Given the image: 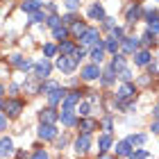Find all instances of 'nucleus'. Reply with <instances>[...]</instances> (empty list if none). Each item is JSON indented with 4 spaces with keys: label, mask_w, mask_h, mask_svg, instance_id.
<instances>
[{
    "label": "nucleus",
    "mask_w": 159,
    "mask_h": 159,
    "mask_svg": "<svg viewBox=\"0 0 159 159\" xmlns=\"http://www.w3.org/2000/svg\"><path fill=\"white\" fill-rule=\"evenodd\" d=\"M129 157H132V159H146V157H148V152H146V150H136V152H132Z\"/></svg>",
    "instance_id": "473e14b6"
},
{
    "label": "nucleus",
    "mask_w": 159,
    "mask_h": 159,
    "mask_svg": "<svg viewBox=\"0 0 159 159\" xmlns=\"http://www.w3.org/2000/svg\"><path fill=\"white\" fill-rule=\"evenodd\" d=\"M102 82H105V84H111V82H114V70H107V73L102 75Z\"/></svg>",
    "instance_id": "2f4dec72"
},
{
    "label": "nucleus",
    "mask_w": 159,
    "mask_h": 159,
    "mask_svg": "<svg viewBox=\"0 0 159 159\" xmlns=\"http://www.w3.org/2000/svg\"><path fill=\"white\" fill-rule=\"evenodd\" d=\"M39 136H41V139H46V141L55 139V136H57V129H55V125H48V123H41Z\"/></svg>",
    "instance_id": "39448f33"
},
{
    "label": "nucleus",
    "mask_w": 159,
    "mask_h": 159,
    "mask_svg": "<svg viewBox=\"0 0 159 159\" xmlns=\"http://www.w3.org/2000/svg\"><path fill=\"white\" fill-rule=\"evenodd\" d=\"M23 9L25 11H39L41 9V2H39V0H27V2H23Z\"/></svg>",
    "instance_id": "4be33fe9"
},
{
    "label": "nucleus",
    "mask_w": 159,
    "mask_h": 159,
    "mask_svg": "<svg viewBox=\"0 0 159 159\" xmlns=\"http://www.w3.org/2000/svg\"><path fill=\"white\" fill-rule=\"evenodd\" d=\"M89 111H91V107H89V102H84V105H80V109H77V114H80V116H89Z\"/></svg>",
    "instance_id": "cd10ccee"
},
{
    "label": "nucleus",
    "mask_w": 159,
    "mask_h": 159,
    "mask_svg": "<svg viewBox=\"0 0 159 159\" xmlns=\"http://www.w3.org/2000/svg\"><path fill=\"white\" fill-rule=\"evenodd\" d=\"M136 48H139V39L129 37V39L123 41V50H125V52H136Z\"/></svg>",
    "instance_id": "dca6fc26"
},
{
    "label": "nucleus",
    "mask_w": 159,
    "mask_h": 159,
    "mask_svg": "<svg viewBox=\"0 0 159 159\" xmlns=\"http://www.w3.org/2000/svg\"><path fill=\"white\" fill-rule=\"evenodd\" d=\"M59 50H61V57H70V55H75V52H77V48H75L70 41H61Z\"/></svg>",
    "instance_id": "2eb2a0df"
},
{
    "label": "nucleus",
    "mask_w": 159,
    "mask_h": 159,
    "mask_svg": "<svg viewBox=\"0 0 159 159\" xmlns=\"http://www.w3.org/2000/svg\"><path fill=\"white\" fill-rule=\"evenodd\" d=\"M86 30H89V27H86L84 23H80V20H77V23H73V34H75V37H80V39H82Z\"/></svg>",
    "instance_id": "b1692460"
},
{
    "label": "nucleus",
    "mask_w": 159,
    "mask_h": 159,
    "mask_svg": "<svg viewBox=\"0 0 159 159\" xmlns=\"http://www.w3.org/2000/svg\"><path fill=\"white\" fill-rule=\"evenodd\" d=\"M39 118H41V123H48V125H55V120H57V111L52 109V107H48V109H41Z\"/></svg>",
    "instance_id": "423d86ee"
},
{
    "label": "nucleus",
    "mask_w": 159,
    "mask_h": 159,
    "mask_svg": "<svg viewBox=\"0 0 159 159\" xmlns=\"http://www.w3.org/2000/svg\"><path fill=\"white\" fill-rule=\"evenodd\" d=\"M2 91H5V89H2V84H0V96H2Z\"/></svg>",
    "instance_id": "37998d69"
},
{
    "label": "nucleus",
    "mask_w": 159,
    "mask_h": 159,
    "mask_svg": "<svg viewBox=\"0 0 159 159\" xmlns=\"http://www.w3.org/2000/svg\"><path fill=\"white\" fill-rule=\"evenodd\" d=\"M139 16H141V7H132V9L127 11V20H129V23H136Z\"/></svg>",
    "instance_id": "393cba45"
},
{
    "label": "nucleus",
    "mask_w": 159,
    "mask_h": 159,
    "mask_svg": "<svg viewBox=\"0 0 159 159\" xmlns=\"http://www.w3.org/2000/svg\"><path fill=\"white\" fill-rule=\"evenodd\" d=\"M127 141H129V143H136V146H139V143L146 141V136H143V134H136V136H129Z\"/></svg>",
    "instance_id": "7c9ffc66"
},
{
    "label": "nucleus",
    "mask_w": 159,
    "mask_h": 159,
    "mask_svg": "<svg viewBox=\"0 0 159 159\" xmlns=\"http://www.w3.org/2000/svg\"><path fill=\"white\" fill-rule=\"evenodd\" d=\"M100 159H109V157H100Z\"/></svg>",
    "instance_id": "c03bdc74"
},
{
    "label": "nucleus",
    "mask_w": 159,
    "mask_h": 159,
    "mask_svg": "<svg viewBox=\"0 0 159 159\" xmlns=\"http://www.w3.org/2000/svg\"><path fill=\"white\" fill-rule=\"evenodd\" d=\"M64 98H66V91L59 89V86H57L55 91L48 93V102H50V105H57V102H59V100H64Z\"/></svg>",
    "instance_id": "1a4fd4ad"
},
{
    "label": "nucleus",
    "mask_w": 159,
    "mask_h": 159,
    "mask_svg": "<svg viewBox=\"0 0 159 159\" xmlns=\"http://www.w3.org/2000/svg\"><path fill=\"white\" fill-rule=\"evenodd\" d=\"M66 23H77V20H75V16H73V14H68V16H66Z\"/></svg>",
    "instance_id": "ea45409f"
},
{
    "label": "nucleus",
    "mask_w": 159,
    "mask_h": 159,
    "mask_svg": "<svg viewBox=\"0 0 159 159\" xmlns=\"http://www.w3.org/2000/svg\"><path fill=\"white\" fill-rule=\"evenodd\" d=\"M11 150H14V146H11V139H2V141H0V157L11 155Z\"/></svg>",
    "instance_id": "6ab92c4d"
},
{
    "label": "nucleus",
    "mask_w": 159,
    "mask_h": 159,
    "mask_svg": "<svg viewBox=\"0 0 159 159\" xmlns=\"http://www.w3.org/2000/svg\"><path fill=\"white\" fill-rule=\"evenodd\" d=\"M55 89H57V84L55 82H48V84L41 86V93H50V91H55Z\"/></svg>",
    "instance_id": "c756f323"
},
{
    "label": "nucleus",
    "mask_w": 159,
    "mask_h": 159,
    "mask_svg": "<svg viewBox=\"0 0 159 159\" xmlns=\"http://www.w3.org/2000/svg\"><path fill=\"white\" fill-rule=\"evenodd\" d=\"M105 48L107 50H109V52H116V50H118V39H107V43H105Z\"/></svg>",
    "instance_id": "bb28decb"
},
{
    "label": "nucleus",
    "mask_w": 159,
    "mask_h": 159,
    "mask_svg": "<svg viewBox=\"0 0 159 159\" xmlns=\"http://www.w3.org/2000/svg\"><path fill=\"white\" fill-rule=\"evenodd\" d=\"M80 102V93H66V98H64V111H73V105Z\"/></svg>",
    "instance_id": "6e6552de"
},
{
    "label": "nucleus",
    "mask_w": 159,
    "mask_h": 159,
    "mask_svg": "<svg viewBox=\"0 0 159 159\" xmlns=\"http://www.w3.org/2000/svg\"><path fill=\"white\" fill-rule=\"evenodd\" d=\"M134 93H136V91H134V86L129 84V82L123 84L120 89H118V96H116V98H118V107H127V100H132Z\"/></svg>",
    "instance_id": "f257e3e1"
},
{
    "label": "nucleus",
    "mask_w": 159,
    "mask_h": 159,
    "mask_svg": "<svg viewBox=\"0 0 159 159\" xmlns=\"http://www.w3.org/2000/svg\"><path fill=\"white\" fill-rule=\"evenodd\" d=\"M111 70L120 73V77H123V80H129V77H132V73L127 70V66H125V59H123V57H114V61H111Z\"/></svg>",
    "instance_id": "f03ea898"
},
{
    "label": "nucleus",
    "mask_w": 159,
    "mask_h": 159,
    "mask_svg": "<svg viewBox=\"0 0 159 159\" xmlns=\"http://www.w3.org/2000/svg\"><path fill=\"white\" fill-rule=\"evenodd\" d=\"M98 39H100L98 30H86V32H84V37H82V43H84V46H91V43H100Z\"/></svg>",
    "instance_id": "9d476101"
},
{
    "label": "nucleus",
    "mask_w": 159,
    "mask_h": 159,
    "mask_svg": "<svg viewBox=\"0 0 159 159\" xmlns=\"http://www.w3.org/2000/svg\"><path fill=\"white\" fill-rule=\"evenodd\" d=\"M0 107H2V102H0Z\"/></svg>",
    "instance_id": "a18cd8bd"
},
{
    "label": "nucleus",
    "mask_w": 159,
    "mask_h": 159,
    "mask_svg": "<svg viewBox=\"0 0 159 159\" xmlns=\"http://www.w3.org/2000/svg\"><path fill=\"white\" fill-rule=\"evenodd\" d=\"M89 146H91V136H89V134L77 136V141H75V152H77V155H86V152H89Z\"/></svg>",
    "instance_id": "20e7f679"
},
{
    "label": "nucleus",
    "mask_w": 159,
    "mask_h": 159,
    "mask_svg": "<svg viewBox=\"0 0 159 159\" xmlns=\"http://www.w3.org/2000/svg\"><path fill=\"white\" fill-rule=\"evenodd\" d=\"M89 16L91 18H105V9L100 5H93L91 9H89Z\"/></svg>",
    "instance_id": "5701e85b"
},
{
    "label": "nucleus",
    "mask_w": 159,
    "mask_h": 159,
    "mask_svg": "<svg viewBox=\"0 0 159 159\" xmlns=\"http://www.w3.org/2000/svg\"><path fill=\"white\" fill-rule=\"evenodd\" d=\"M102 55H105V46H102V43H98V46L91 50V59L96 64H100V61H102Z\"/></svg>",
    "instance_id": "f3484780"
},
{
    "label": "nucleus",
    "mask_w": 159,
    "mask_h": 159,
    "mask_svg": "<svg viewBox=\"0 0 159 159\" xmlns=\"http://www.w3.org/2000/svg\"><path fill=\"white\" fill-rule=\"evenodd\" d=\"M134 61L139 64V66H146V64L150 61V52H148V50H141V52H136Z\"/></svg>",
    "instance_id": "412c9836"
},
{
    "label": "nucleus",
    "mask_w": 159,
    "mask_h": 159,
    "mask_svg": "<svg viewBox=\"0 0 159 159\" xmlns=\"http://www.w3.org/2000/svg\"><path fill=\"white\" fill-rule=\"evenodd\" d=\"M61 123H64V125H75L73 111H61Z\"/></svg>",
    "instance_id": "a878e982"
},
{
    "label": "nucleus",
    "mask_w": 159,
    "mask_h": 159,
    "mask_svg": "<svg viewBox=\"0 0 159 159\" xmlns=\"http://www.w3.org/2000/svg\"><path fill=\"white\" fill-rule=\"evenodd\" d=\"M66 7H68L70 11H73V9H77V7H80V0H68V2H66Z\"/></svg>",
    "instance_id": "f704fd0d"
},
{
    "label": "nucleus",
    "mask_w": 159,
    "mask_h": 159,
    "mask_svg": "<svg viewBox=\"0 0 159 159\" xmlns=\"http://www.w3.org/2000/svg\"><path fill=\"white\" fill-rule=\"evenodd\" d=\"M82 77H84V80H96V77H100L98 64H91V66H86V68L82 70Z\"/></svg>",
    "instance_id": "f8f14e48"
},
{
    "label": "nucleus",
    "mask_w": 159,
    "mask_h": 159,
    "mask_svg": "<svg viewBox=\"0 0 159 159\" xmlns=\"http://www.w3.org/2000/svg\"><path fill=\"white\" fill-rule=\"evenodd\" d=\"M98 127V120H93V118H82L80 120V129H82V134H89L91 129H96Z\"/></svg>",
    "instance_id": "9b49d317"
},
{
    "label": "nucleus",
    "mask_w": 159,
    "mask_h": 159,
    "mask_svg": "<svg viewBox=\"0 0 159 159\" xmlns=\"http://www.w3.org/2000/svg\"><path fill=\"white\" fill-rule=\"evenodd\" d=\"M20 109H23V102H20V100H9V102L5 105V111L9 114V116H18Z\"/></svg>",
    "instance_id": "0eeeda50"
},
{
    "label": "nucleus",
    "mask_w": 159,
    "mask_h": 159,
    "mask_svg": "<svg viewBox=\"0 0 159 159\" xmlns=\"http://www.w3.org/2000/svg\"><path fill=\"white\" fill-rule=\"evenodd\" d=\"M48 23H50V25H52L55 30H57V27H59V18H57V16H50V18H48Z\"/></svg>",
    "instance_id": "e433bc0d"
},
{
    "label": "nucleus",
    "mask_w": 159,
    "mask_h": 159,
    "mask_svg": "<svg viewBox=\"0 0 159 159\" xmlns=\"http://www.w3.org/2000/svg\"><path fill=\"white\" fill-rule=\"evenodd\" d=\"M32 159H48V155L43 152V150H37V152L32 155Z\"/></svg>",
    "instance_id": "c9c22d12"
},
{
    "label": "nucleus",
    "mask_w": 159,
    "mask_h": 159,
    "mask_svg": "<svg viewBox=\"0 0 159 159\" xmlns=\"http://www.w3.org/2000/svg\"><path fill=\"white\" fill-rule=\"evenodd\" d=\"M98 146H100L98 150L105 155L107 150H109V146H111V136H109V134H102V136H100V141H98Z\"/></svg>",
    "instance_id": "aec40b11"
},
{
    "label": "nucleus",
    "mask_w": 159,
    "mask_h": 159,
    "mask_svg": "<svg viewBox=\"0 0 159 159\" xmlns=\"http://www.w3.org/2000/svg\"><path fill=\"white\" fill-rule=\"evenodd\" d=\"M66 34H68V32L64 30V27H57V30H55V37H57V39H66Z\"/></svg>",
    "instance_id": "72a5a7b5"
},
{
    "label": "nucleus",
    "mask_w": 159,
    "mask_h": 159,
    "mask_svg": "<svg viewBox=\"0 0 159 159\" xmlns=\"http://www.w3.org/2000/svg\"><path fill=\"white\" fill-rule=\"evenodd\" d=\"M37 75H39V77H48V75H50V61L43 59V61L37 64Z\"/></svg>",
    "instance_id": "a211bd4d"
},
{
    "label": "nucleus",
    "mask_w": 159,
    "mask_h": 159,
    "mask_svg": "<svg viewBox=\"0 0 159 159\" xmlns=\"http://www.w3.org/2000/svg\"><path fill=\"white\" fill-rule=\"evenodd\" d=\"M155 116H157V118H159V105H157V107H155Z\"/></svg>",
    "instance_id": "79ce46f5"
},
{
    "label": "nucleus",
    "mask_w": 159,
    "mask_h": 159,
    "mask_svg": "<svg viewBox=\"0 0 159 159\" xmlns=\"http://www.w3.org/2000/svg\"><path fill=\"white\" fill-rule=\"evenodd\" d=\"M5 127H7V118L0 116V129H5Z\"/></svg>",
    "instance_id": "58836bf2"
},
{
    "label": "nucleus",
    "mask_w": 159,
    "mask_h": 159,
    "mask_svg": "<svg viewBox=\"0 0 159 159\" xmlns=\"http://www.w3.org/2000/svg\"><path fill=\"white\" fill-rule=\"evenodd\" d=\"M152 132H159V123H155V125H152Z\"/></svg>",
    "instance_id": "a19ab883"
},
{
    "label": "nucleus",
    "mask_w": 159,
    "mask_h": 159,
    "mask_svg": "<svg viewBox=\"0 0 159 159\" xmlns=\"http://www.w3.org/2000/svg\"><path fill=\"white\" fill-rule=\"evenodd\" d=\"M143 41H146V43H152V34H150V32H146V37H143Z\"/></svg>",
    "instance_id": "4c0bfd02"
},
{
    "label": "nucleus",
    "mask_w": 159,
    "mask_h": 159,
    "mask_svg": "<svg viewBox=\"0 0 159 159\" xmlns=\"http://www.w3.org/2000/svg\"><path fill=\"white\" fill-rule=\"evenodd\" d=\"M116 152L120 157H129V155H132V143H129V141H120L116 146Z\"/></svg>",
    "instance_id": "4468645a"
},
{
    "label": "nucleus",
    "mask_w": 159,
    "mask_h": 159,
    "mask_svg": "<svg viewBox=\"0 0 159 159\" xmlns=\"http://www.w3.org/2000/svg\"><path fill=\"white\" fill-rule=\"evenodd\" d=\"M75 64H77L75 55L73 57H59V59H57V68L64 70V73H70V70L75 68Z\"/></svg>",
    "instance_id": "7ed1b4c3"
},
{
    "label": "nucleus",
    "mask_w": 159,
    "mask_h": 159,
    "mask_svg": "<svg viewBox=\"0 0 159 159\" xmlns=\"http://www.w3.org/2000/svg\"><path fill=\"white\" fill-rule=\"evenodd\" d=\"M43 52H46V57H52L57 52V48L52 46V43H48V46H43Z\"/></svg>",
    "instance_id": "c85d7f7f"
},
{
    "label": "nucleus",
    "mask_w": 159,
    "mask_h": 159,
    "mask_svg": "<svg viewBox=\"0 0 159 159\" xmlns=\"http://www.w3.org/2000/svg\"><path fill=\"white\" fill-rule=\"evenodd\" d=\"M11 64H14V66H18V68H23V70L32 68V61H30V59H23L20 55H14V57H11Z\"/></svg>",
    "instance_id": "ddd939ff"
}]
</instances>
